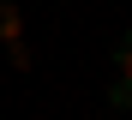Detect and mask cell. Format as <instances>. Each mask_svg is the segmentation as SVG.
Listing matches in <instances>:
<instances>
[{"label":"cell","mask_w":132,"mask_h":120,"mask_svg":"<svg viewBox=\"0 0 132 120\" xmlns=\"http://www.w3.org/2000/svg\"><path fill=\"white\" fill-rule=\"evenodd\" d=\"M24 36V18H18V6H0V42H18Z\"/></svg>","instance_id":"cell-2"},{"label":"cell","mask_w":132,"mask_h":120,"mask_svg":"<svg viewBox=\"0 0 132 120\" xmlns=\"http://www.w3.org/2000/svg\"><path fill=\"white\" fill-rule=\"evenodd\" d=\"M108 96H114L120 108H132V30H126V48H120V78H114V90H108Z\"/></svg>","instance_id":"cell-1"},{"label":"cell","mask_w":132,"mask_h":120,"mask_svg":"<svg viewBox=\"0 0 132 120\" xmlns=\"http://www.w3.org/2000/svg\"><path fill=\"white\" fill-rule=\"evenodd\" d=\"M6 54H12V66H18V72H30V48H24V36L6 42Z\"/></svg>","instance_id":"cell-3"}]
</instances>
